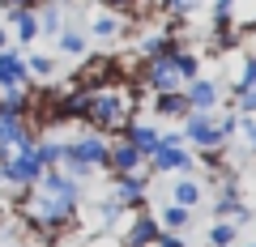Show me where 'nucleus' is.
Wrapping results in <instances>:
<instances>
[{
    "label": "nucleus",
    "instance_id": "nucleus-1",
    "mask_svg": "<svg viewBox=\"0 0 256 247\" xmlns=\"http://www.w3.org/2000/svg\"><path fill=\"white\" fill-rule=\"evenodd\" d=\"M137 102H141V90L132 81L111 85V90H94L90 111H86V128L98 132V137H120L137 119Z\"/></svg>",
    "mask_w": 256,
    "mask_h": 247
},
{
    "label": "nucleus",
    "instance_id": "nucleus-2",
    "mask_svg": "<svg viewBox=\"0 0 256 247\" xmlns=\"http://www.w3.org/2000/svg\"><path fill=\"white\" fill-rule=\"evenodd\" d=\"M107 141L111 137H98V132H90L86 128L82 137H73V141H64V162H60V171L68 175V179H90L94 171H107Z\"/></svg>",
    "mask_w": 256,
    "mask_h": 247
},
{
    "label": "nucleus",
    "instance_id": "nucleus-3",
    "mask_svg": "<svg viewBox=\"0 0 256 247\" xmlns=\"http://www.w3.org/2000/svg\"><path fill=\"white\" fill-rule=\"evenodd\" d=\"M196 166V158L184 149L180 132H162L158 137V149L146 158V175H188Z\"/></svg>",
    "mask_w": 256,
    "mask_h": 247
},
{
    "label": "nucleus",
    "instance_id": "nucleus-4",
    "mask_svg": "<svg viewBox=\"0 0 256 247\" xmlns=\"http://www.w3.org/2000/svg\"><path fill=\"white\" fill-rule=\"evenodd\" d=\"M180 137H184V145H196V149H226V141H222V132H218V124H214V111H192L188 119L180 124Z\"/></svg>",
    "mask_w": 256,
    "mask_h": 247
},
{
    "label": "nucleus",
    "instance_id": "nucleus-5",
    "mask_svg": "<svg viewBox=\"0 0 256 247\" xmlns=\"http://www.w3.org/2000/svg\"><path fill=\"white\" fill-rule=\"evenodd\" d=\"M111 201L120 205V209H146V201H150V175L146 171H137V175H111Z\"/></svg>",
    "mask_w": 256,
    "mask_h": 247
},
{
    "label": "nucleus",
    "instance_id": "nucleus-6",
    "mask_svg": "<svg viewBox=\"0 0 256 247\" xmlns=\"http://www.w3.org/2000/svg\"><path fill=\"white\" fill-rule=\"evenodd\" d=\"M38 175H43V162H38L34 154H9V158H4V166H0V183L13 188V192L34 188Z\"/></svg>",
    "mask_w": 256,
    "mask_h": 247
},
{
    "label": "nucleus",
    "instance_id": "nucleus-7",
    "mask_svg": "<svg viewBox=\"0 0 256 247\" xmlns=\"http://www.w3.org/2000/svg\"><path fill=\"white\" fill-rule=\"evenodd\" d=\"M162 235L158 218L150 209H132L124 218V235H120V247H154V239Z\"/></svg>",
    "mask_w": 256,
    "mask_h": 247
},
{
    "label": "nucleus",
    "instance_id": "nucleus-8",
    "mask_svg": "<svg viewBox=\"0 0 256 247\" xmlns=\"http://www.w3.org/2000/svg\"><path fill=\"white\" fill-rule=\"evenodd\" d=\"M34 188H38L43 196H52V201H64V205H73V209L82 205V183H77V179H68L64 171H43Z\"/></svg>",
    "mask_w": 256,
    "mask_h": 247
},
{
    "label": "nucleus",
    "instance_id": "nucleus-9",
    "mask_svg": "<svg viewBox=\"0 0 256 247\" xmlns=\"http://www.w3.org/2000/svg\"><path fill=\"white\" fill-rule=\"evenodd\" d=\"M137 171H146V158L124 137H111L107 141V175H137Z\"/></svg>",
    "mask_w": 256,
    "mask_h": 247
},
{
    "label": "nucleus",
    "instance_id": "nucleus-10",
    "mask_svg": "<svg viewBox=\"0 0 256 247\" xmlns=\"http://www.w3.org/2000/svg\"><path fill=\"white\" fill-rule=\"evenodd\" d=\"M184 98H188L192 111H218L222 81H214V77H192V81H184Z\"/></svg>",
    "mask_w": 256,
    "mask_h": 247
},
{
    "label": "nucleus",
    "instance_id": "nucleus-11",
    "mask_svg": "<svg viewBox=\"0 0 256 247\" xmlns=\"http://www.w3.org/2000/svg\"><path fill=\"white\" fill-rule=\"evenodd\" d=\"M150 107H154V115H158V119H180V124L192 115V107H188V98H184V90L150 94Z\"/></svg>",
    "mask_w": 256,
    "mask_h": 247
},
{
    "label": "nucleus",
    "instance_id": "nucleus-12",
    "mask_svg": "<svg viewBox=\"0 0 256 247\" xmlns=\"http://www.w3.org/2000/svg\"><path fill=\"white\" fill-rule=\"evenodd\" d=\"M26 81H30L26 55L13 51V47H4V51H0V90H4V85H26Z\"/></svg>",
    "mask_w": 256,
    "mask_h": 247
},
{
    "label": "nucleus",
    "instance_id": "nucleus-13",
    "mask_svg": "<svg viewBox=\"0 0 256 247\" xmlns=\"http://www.w3.org/2000/svg\"><path fill=\"white\" fill-rule=\"evenodd\" d=\"M120 137H124L128 145L137 149L141 158H150V154H154V149H158V137H162V132H158L154 124H141V119H132V124H128V128L120 132Z\"/></svg>",
    "mask_w": 256,
    "mask_h": 247
},
{
    "label": "nucleus",
    "instance_id": "nucleus-14",
    "mask_svg": "<svg viewBox=\"0 0 256 247\" xmlns=\"http://www.w3.org/2000/svg\"><path fill=\"white\" fill-rule=\"evenodd\" d=\"M205 201V188L192 175H180V179H171V205H184V209H196V205Z\"/></svg>",
    "mask_w": 256,
    "mask_h": 247
},
{
    "label": "nucleus",
    "instance_id": "nucleus-15",
    "mask_svg": "<svg viewBox=\"0 0 256 247\" xmlns=\"http://www.w3.org/2000/svg\"><path fill=\"white\" fill-rule=\"evenodd\" d=\"M90 34L94 38H124L128 34V17H120V13H98V17L90 21Z\"/></svg>",
    "mask_w": 256,
    "mask_h": 247
},
{
    "label": "nucleus",
    "instance_id": "nucleus-16",
    "mask_svg": "<svg viewBox=\"0 0 256 247\" xmlns=\"http://www.w3.org/2000/svg\"><path fill=\"white\" fill-rule=\"evenodd\" d=\"M4 17H9V26H13V38H18L22 47L38 38V17H34V13H22V9H13V13H4Z\"/></svg>",
    "mask_w": 256,
    "mask_h": 247
},
{
    "label": "nucleus",
    "instance_id": "nucleus-17",
    "mask_svg": "<svg viewBox=\"0 0 256 247\" xmlns=\"http://www.w3.org/2000/svg\"><path fill=\"white\" fill-rule=\"evenodd\" d=\"M154 218H158V226H162V230L184 235V230H188V222H192V209H184V205H171V201H166L162 209L154 213Z\"/></svg>",
    "mask_w": 256,
    "mask_h": 247
},
{
    "label": "nucleus",
    "instance_id": "nucleus-18",
    "mask_svg": "<svg viewBox=\"0 0 256 247\" xmlns=\"http://www.w3.org/2000/svg\"><path fill=\"white\" fill-rule=\"evenodd\" d=\"M34 158L43 162V171H60V162H64V141H60V137H38Z\"/></svg>",
    "mask_w": 256,
    "mask_h": 247
},
{
    "label": "nucleus",
    "instance_id": "nucleus-19",
    "mask_svg": "<svg viewBox=\"0 0 256 247\" xmlns=\"http://www.w3.org/2000/svg\"><path fill=\"white\" fill-rule=\"evenodd\" d=\"M56 47H60L64 55H77V60H82V55L90 51V38H86L82 30H77V26H64L60 34H56Z\"/></svg>",
    "mask_w": 256,
    "mask_h": 247
},
{
    "label": "nucleus",
    "instance_id": "nucleus-20",
    "mask_svg": "<svg viewBox=\"0 0 256 247\" xmlns=\"http://www.w3.org/2000/svg\"><path fill=\"white\" fill-rule=\"evenodd\" d=\"M34 17H38V34H52V38L60 34L64 26H68V17H64V9H56V4H43V9H38Z\"/></svg>",
    "mask_w": 256,
    "mask_h": 247
},
{
    "label": "nucleus",
    "instance_id": "nucleus-21",
    "mask_svg": "<svg viewBox=\"0 0 256 247\" xmlns=\"http://www.w3.org/2000/svg\"><path fill=\"white\" fill-rule=\"evenodd\" d=\"M205 239H210V247H235L239 226H235V222H214V226L205 230Z\"/></svg>",
    "mask_w": 256,
    "mask_h": 247
},
{
    "label": "nucleus",
    "instance_id": "nucleus-22",
    "mask_svg": "<svg viewBox=\"0 0 256 247\" xmlns=\"http://www.w3.org/2000/svg\"><path fill=\"white\" fill-rule=\"evenodd\" d=\"M171 64H175V73H180L184 81H192V77H201V64H205V60H201V55H196V51H188V47H184V51L175 55Z\"/></svg>",
    "mask_w": 256,
    "mask_h": 247
},
{
    "label": "nucleus",
    "instance_id": "nucleus-23",
    "mask_svg": "<svg viewBox=\"0 0 256 247\" xmlns=\"http://www.w3.org/2000/svg\"><path fill=\"white\" fill-rule=\"evenodd\" d=\"M230 111H235V115H256V85L239 90V94H235V102H230Z\"/></svg>",
    "mask_w": 256,
    "mask_h": 247
},
{
    "label": "nucleus",
    "instance_id": "nucleus-24",
    "mask_svg": "<svg viewBox=\"0 0 256 247\" xmlns=\"http://www.w3.org/2000/svg\"><path fill=\"white\" fill-rule=\"evenodd\" d=\"M26 68H30L34 77H43V81H47V77L56 73V60H52V55H26Z\"/></svg>",
    "mask_w": 256,
    "mask_h": 247
},
{
    "label": "nucleus",
    "instance_id": "nucleus-25",
    "mask_svg": "<svg viewBox=\"0 0 256 247\" xmlns=\"http://www.w3.org/2000/svg\"><path fill=\"white\" fill-rule=\"evenodd\" d=\"M90 4H98L107 13H120V17H132V9H137V0H90Z\"/></svg>",
    "mask_w": 256,
    "mask_h": 247
},
{
    "label": "nucleus",
    "instance_id": "nucleus-26",
    "mask_svg": "<svg viewBox=\"0 0 256 247\" xmlns=\"http://www.w3.org/2000/svg\"><path fill=\"white\" fill-rule=\"evenodd\" d=\"M43 4H47V0H0V9H4V13H13V9H22V13H38Z\"/></svg>",
    "mask_w": 256,
    "mask_h": 247
},
{
    "label": "nucleus",
    "instance_id": "nucleus-27",
    "mask_svg": "<svg viewBox=\"0 0 256 247\" xmlns=\"http://www.w3.org/2000/svg\"><path fill=\"white\" fill-rule=\"evenodd\" d=\"M154 247H188V239H184V235H175V230H162V235L154 239Z\"/></svg>",
    "mask_w": 256,
    "mask_h": 247
},
{
    "label": "nucleus",
    "instance_id": "nucleus-28",
    "mask_svg": "<svg viewBox=\"0 0 256 247\" xmlns=\"http://www.w3.org/2000/svg\"><path fill=\"white\" fill-rule=\"evenodd\" d=\"M9 43H13V38H9V30L0 26V51H4V47H9Z\"/></svg>",
    "mask_w": 256,
    "mask_h": 247
},
{
    "label": "nucleus",
    "instance_id": "nucleus-29",
    "mask_svg": "<svg viewBox=\"0 0 256 247\" xmlns=\"http://www.w3.org/2000/svg\"><path fill=\"white\" fill-rule=\"evenodd\" d=\"M9 154H13V149H9V145H0V166H4V158H9Z\"/></svg>",
    "mask_w": 256,
    "mask_h": 247
},
{
    "label": "nucleus",
    "instance_id": "nucleus-30",
    "mask_svg": "<svg viewBox=\"0 0 256 247\" xmlns=\"http://www.w3.org/2000/svg\"><path fill=\"white\" fill-rule=\"evenodd\" d=\"M47 4H56V9H64V4H73V0H47Z\"/></svg>",
    "mask_w": 256,
    "mask_h": 247
},
{
    "label": "nucleus",
    "instance_id": "nucleus-31",
    "mask_svg": "<svg viewBox=\"0 0 256 247\" xmlns=\"http://www.w3.org/2000/svg\"><path fill=\"white\" fill-rule=\"evenodd\" d=\"M192 4H210V0H192Z\"/></svg>",
    "mask_w": 256,
    "mask_h": 247
},
{
    "label": "nucleus",
    "instance_id": "nucleus-32",
    "mask_svg": "<svg viewBox=\"0 0 256 247\" xmlns=\"http://www.w3.org/2000/svg\"><path fill=\"white\" fill-rule=\"evenodd\" d=\"M248 247H256V239H252V243H248Z\"/></svg>",
    "mask_w": 256,
    "mask_h": 247
},
{
    "label": "nucleus",
    "instance_id": "nucleus-33",
    "mask_svg": "<svg viewBox=\"0 0 256 247\" xmlns=\"http://www.w3.org/2000/svg\"><path fill=\"white\" fill-rule=\"evenodd\" d=\"M252 30H256V17H252Z\"/></svg>",
    "mask_w": 256,
    "mask_h": 247
}]
</instances>
